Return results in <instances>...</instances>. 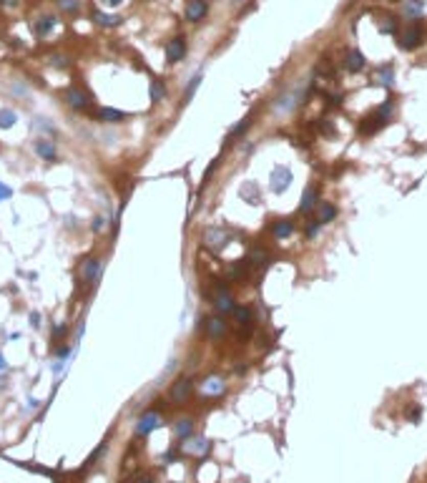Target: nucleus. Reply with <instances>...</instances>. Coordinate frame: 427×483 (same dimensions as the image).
<instances>
[{
    "mask_svg": "<svg viewBox=\"0 0 427 483\" xmlns=\"http://www.w3.org/2000/svg\"><path fill=\"white\" fill-rule=\"evenodd\" d=\"M390 114H392V101H387L377 114H372L369 119H365V123L360 126V131L362 134H374V131H379L385 123H387V119H390Z\"/></svg>",
    "mask_w": 427,
    "mask_h": 483,
    "instance_id": "nucleus-1",
    "label": "nucleus"
},
{
    "mask_svg": "<svg viewBox=\"0 0 427 483\" xmlns=\"http://www.w3.org/2000/svg\"><path fill=\"white\" fill-rule=\"evenodd\" d=\"M226 242H229V232H224V229L209 227V229L204 232V244H206L209 249H214V252H221V249L226 247Z\"/></svg>",
    "mask_w": 427,
    "mask_h": 483,
    "instance_id": "nucleus-2",
    "label": "nucleus"
},
{
    "mask_svg": "<svg viewBox=\"0 0 427 483\" xmlns=\"http://www.w3.org/2000/svg\"><path fill=\"white\" fill-rule=\"evenodd\" d=\"M161 425V415L158 413H153V410H149V413H144L141 418H138V423H136V435H149L151 430H156Z\"/></svg>",
    "mask_w": 427,
    "mask_h": 483,
    "instance_id": "nucleus-3",
    "label": "nucleus"
},
{
    "mask_svg": "<svg viewBox=\"0 0 427 483\" xmlns=\"http://www.w3.org/2000/svg\"><path fill=\"white\" fill-rule=\"evenodd\" d=\"M211 302L216 304V310H219V312H224V315H229V312L236 307V304H234V297H231V295H229L224 287H216V290H214V292H211Z\"/></svg>",
    "mask_w": 427,
    "mask_h": 483,
    "instance_id": "nucleus-4",
    "label": "nucleus"
},
{
    "mask_svg": "<svg viewBox=\"0 0 427 483\" xmlns=\"http://www.w3.org/2000/svg\"><path fill=\"white\" fill-rule=\"evenodd\" d=\"M289 184H292V171L287 166H276L274 171H272V191L281 194Z\"/></svg>",
    "mask_w": 427,
    "mask_h": 483,
    "instance_id": "nucleus-5",
    "label": "nucleus"
},
{
    "mask_svg": "<svg viewBox=\"0 0 427 483\" xmlns=\"http://www.w3.org/2000/svg\"><path fill=\"white\" fill-rule=\"evenodd\" d=\"M183 56H186V40L183 38H174V40L166 43V58H169V63H179V60H183Z\"/></svg>",
    "mask_w": 427,
    "mask_h": 483,
    "instance_id": "nucleus-6",
    "label": "nucleus"
},
{
    "mask_svg": "<svg viewBox=\"0 0 427 483\" xmlns=\"http://www.w3.org/2000/svg\"><path fill=\"white\" fill-rule=\"evenodd\" d=\"M420 43H422V28H420V26H417V28L410 26V28L399 35V46L407 48V51H410V48H417Z\"/></svg>",
    "mask_w": 427,
    "mask_h": 483,
    "instance_id": "nucleus-7",
    "label": "nucleus"
},
{
    "mask_svg": "<svg viewBox=\"0 0 427 483\" xmlns=\"http://www.w3.org/2000/svg\"><path fill=\"white\" fill-rule=\"evenodd\" d=\"M191 390H194V383H191L188 378H179V380L174 383V388H171V400H174V403H183V400L191 395Z\"/></svg>",
    "mask_w": 427,
    "mask_h": 483,
    "instance_id": "nucleus-8",
    "label": "nucleus"
},
{
    "mask_svg": "<svg viewBox=\"0 0 427 483\" xmlns=\"http://www.w3.org/2000/svg\"><path fill=\"white\" fill-rule=\"evenodd\" d=\"M81 277H83V282L96 284V282H98V277H101V262H98L96 257L86 259V262H83V267H81Z\"/></svg>",
    "mask_w": 427,
    "mask_h": 483,
    "instance_id": "nucleus-9",
    "label": "nucleus"
},
{
    "mask_svg": "<svg viewBox=\"0 0 427 483\" xmlns=\"http://www.w3.org/2000/svg\"><path fill=\"white\" fill-rule=\"evenodd\" d=\"M63 98H65V103H68L70 108H78V111L88 106V96H86L81 89H65Z\"/></svg>",
    "mask_w": 427,
    "mask_h": 483,
    "instance_id": "nucleus-10",
    "label": "nucleus"
},
{
    "mask_svg": "<svg viewBox=\"0 0 427 483\" xmlns=\"http://www.w3.org/2000/svg\"><path fill=\"white\" fill-rule=\"evenodd\" d=\"M206 10H209L206 0H191V3L186 5V20L196 23V20H201V18L206 15Z\"/></svg>",
    "mask_w": 427,
    "mask_h": 483,
    "instance_id": "nucleus-11",
    "label": "nucleus"
},
{
    "mask_svg": "<svg viewBox=\"0 0 427 483\" xmlns=\"http://www.w3.org/2000/svg\"><path fill=\"white\" fill-rule=\"evenodd\" d=\"M35 153H38L40 159H45V161H56V156H58L53 141H51V139H43V136L35 141Z\"/></svg>",
    "mask_w": 427,
    "mask_h": 483,
    "instance_id": "nucleus-12",
    "label": "nucleus"
},
{
    "mask_svg": "<svg viewBox=\"0 0 427 483\" xmlns=\"http://www.w3.org/2000/svg\"><path fill=\"white\" fill-rule=\"evenodd\" d=\"M224 390H226V385H224V380L216 378V375L206 378V380L201 383V392H204V395H224Z\"/></svg>",
    "mask_w": 427,
    "mask_h": 483,
    "instance_id": "nucleus-13",
    "label": "nucleus"
},
{
    "mask_svg": "<svg viewBox=\"0 0 427 483\" xmlns=\"http://www.w3.org/2000/svg\"><path fill=\"white\" fill-rule=\"evenodd\" d=\"M206 335H209L211 340L224 337V335H226V322H224L221 317H209V320H206Z\"/></svg>",
    "mask_w": 427,
    "mask_h": 483,
    "instance_id": "nucleus-14",
    "label": "nucleus"
},
{
    "mask_svg": "<svg viewBox=\"0 0 427 483\" xmlns=\"http://www.w3.org/2000/svg\"><path fill=\"white\" fill-rule=\"evenodd\" d=\"M56 23H58V20H56L53 15H43V18H38V20H35V35H38V38H45L51 30L56 28Z\"/></svg>",
    "mask_w": 427,
    "mask_h": 483,
    "instance_id": "nucleus-15",
    "label": "nucleus"
},
{
    "mask_svg": "<svg viewBox=\"0 0 427 483\" xmlns=\"http://www.w3.org/2000/svg\"><path fill=\"white\" fill-rule=\"evenodd\" d=\"M186 453H199V455H204V453L209 451V441L206 438H191V441H186L181 446Z\"/></svg>",
    "mask_w": 427,
    "mask_h": 483,
    "instance_id": "nucleus-16",
    "label": "nucleus"
},
{
    "mask_svg": "<svg viewBox=\"0 0 427 483\" xmlns=\"http://www.w3.org/2000/svg\"><path fill=\"white\" fill-rule=\"evenodd\" d=\"M249 126H251V116H246L244 121H239L231 131H229V136H226V144H231V141H236L239 136H244L246 131H249Z\"/></svg>",
    "mask_w": 427,
    "mask_h": 483,
    "instance_id": "nucleus-17",
    "label": "nucleus"
},
{
    "mask_svg": "<svg viewBox=\"0 0 427 483\" xmlns=\"http://www.w3.org/2000/svg\"><path fill=\"white\" fill-rule=\"evenodd\" d=\"M93 20H96L98 26H106V28H113V26L121 23L118 15H108V13H101V10H93Z\"/></svg>",
    "mask_w": 427,
    "mask_h": 483,
    "instance_id": "nucleus-18",
    "label": "nucleus"
},
{
    "mask_svg": "<svg viewBox=\"0 0 427 483\" xmlns=\"http://www.w3.org/2000/svg\"><path fill=\"white\" fill-rule=\"evenodd\" d=\"M98 116H101V121H108V123H118V121L128 119V114L116 111V108H101V111H98Z\"/></svg>",
    "mask_w": 427,
    "mask_h": 483,
    "instance_id": "nucleus-19",
    "label": "nucleus"
},
{
    "mask_svg": "<svg viewBox=\"0 0 427 483\" xmlns=\"http://www.w3.org/2000/svg\"><path fill=\"white\" fill-rule=\"evenodd\" d=\"M337 216V209H335V204H329V202H322L319 204V224H327V222H332Z\"/></svg>",
    "mask_w": 427,
    "mask_h": 483,
    "instance_id": "nucleus-20",
    "label": "nucleus"
},
{
    "mask_svg": "<svg viewBox=\"0 0 427 483\" xmlns=\"http://www.w3.org/2000/svg\"><path fill=\"white\" fill-rule=\"evenodd\" d=\"M242 196H244V202H249V204H256V202H259V189H256L254 181H246L244 186H242Z\"/></svg>",
    "mask_w": 427,
    "mask_h": 483,
    "instance_id": "nucleus-21",
    "label": "nucleus"
},
{
    "mask_svg": "<svg viewBox=\"0 0 427 483\" xmlns=\"http://www.w3.org/2000/svg\"><path fill=\"white\" fill-rule=\"evenodd\" d=\"M294 232V224L289 222V219H281V222H276L274 224V237L276 239H284V237H289Z\"/></svg>",
    "mask_w": 427,
    "mask_h": 483,
    "instance_id": "nucleus-22",
    "label": "nucleus"
},
{
    "mask_svg": "<svg viewBox=\"0 0 427 483\" xmlns=\"http://www.w3.org/2000/svg\"><path fill=\"white\" fill-rule=\"evenodd\" d=\"M314 204H317V189H314V186H309L304 194H302V204H299V209L309 211V209H314Z\"/></svg>",
    "mask_w": 427,
    "mask_h": 483,
    "instance_id": "nucleus-23",
    "label": "nucleus"
},
{
    "mask_svg": "<svg viewBox=\"0 0 427 483\" xmlns=\"http://www.w3.org/2000/svg\"><path fill=\"white\" fill-rule=\"evenodd\" d=\"M347 68H349V71H354V73H357V71H362V68H365V58H362V53L349 51V53H347Z\"/></svg>",
    "mask_w": 427,
    "mask_h": 483,
    "instance_id": "nucleus-24",
    "label": "nucleus"
},
{
    "mask_svg": "<svg viewBox=\"0 0 427 483\" xmlns=\"http://www.w3.org/2000/svg\"><path fill=\"white\" fill-rule=\"evenodd\" d=\"M231 315L236 317L239 325H249V322H251V310H249V307H242V304H239V307L231 310Z\"/></svg>",
    "mask_w": 427,
    "mask_h": 483,
    "instance_id": "nucleus-25",
    "label": "nucleus"
},
{
    "mask_svg": "<svg viewBox=\"0 0 427 483\" xmlns=\"http://www.w3.org/2000/svg\"><path fill=\"white\" fill-rule=\"evenodd\" d=\"M201 78H204V73H201V71L191 76V81L186 83V91H183V98H191V96L196 93V89H199V83H201Z\"/></svg>",
    "mask_w": 427,
    "mask_h": 483,
    "instance_id": "nucleus-26",
    "label": "nucleus"
},
{
    "mask_svg": "<svg viewBox=\"0 0 427 483\" xmlns=\"http://www.w3.org/2000/svg\"><path fill=\"white\" fill-rule=\"evenodd\" d=\"M377 81L382 83V86H392V81H395V71L387 65V68H379L377 71Z\"/></svg>",
    "mask_w": 427,
    "mask_h": 483,
    "instance_id": "nucleus-27",
    "label": "nucleus"
},
{
    "mask_svg": "<svg viewBox=\"0 0 427 483\" xmlns=\"http://www.w3.org/2000/svg\"><path fill=\"white\" fill-rule=\"evenodd\" d=\"M15 121H18L15 111H10V108H3V111H0V128H10Z\"/></svg>",
    "mask_w": 427,
    "mask_h": 483,
    "instance_id": "nucleus-28",
    "label": "nucleus"
},
{
    "mask_svg": "<svg viewBox=\"0 0 427 483\" xmlns=\"http://www.w3.org/2000/svg\"><path fill=\"white\" fill-rule=\"evenodd\" d=\"M166 98V86H163V81H153L151 83V101H163Z\"/></svg>",
    "mask_w": 427,
    "mask_h": 483,
    "instance_id": "nucleus-29",
    "label": "nucleus"
},
{
    "mask_svg": "<svg viewBox=\"0 0 427 483\" xmlns=\"http://www.w3.org/2000/svg\"><path fill=\"white\" fill-rule=\"evenodd\" d=\"M244 272H246L244 270V262H236V265H229L224 274H226L229 279H242V277H244Z\"/></svg>",
    "mask_w": 427,
    "mask_h": 483,
    "instance_id": "nucleus-30",
    "label": "nucleus"
},
{
    "mask_svg": "<svg viewBox=\"0 0 427 483\" xmlns=\"http://www.w3.org/2000/svg\"><path fill=\"white\" fill-rule=\"evenodd\" d=\"M267 252L264 249H254L251 254H249V265H254V267H262V265H267Z\"/></svg>",
    "mask_w": 427,
    "mask_h": 483,
    "instance_id": "nucleus-31",
    "label": "nucleus"
},
{
    "mask_svg": "<svg viewBox=\"0 0 427 483\" xmlns=\"http://www.w3.org/2000/svg\"><path fill=\"white\" fill-rule=\"evenodd\" d=\"M191 430H194V423L188 421V418L176 423V435H179V438H188V435H191Z\"/></svg>",
    "mask_w": 427,
    "mask_h": 483,
    "instance_id": "nucleus-32",
    "label": "nucleus"
},
{
    "mask_svg": "<svg viewBox=\"0 0 427 483\" xmlns=\"http://www.w3.org/2000/svg\"><path fill=\"white\" fill-rule=\"evenodd\" d=\"M407 13H410V15H420V13H422V3H410V5H407Z\"/></svg>",
    "mask_w": 427,
    "mask_h": 483,
    "instance_id": "nucleus-33",
    "label": "nucleus"
},
{
    "mask_svg": "<svg viewBox=\"0 0 427 483\" xmlns=\"http://www.w3.org/2000/svg\"><path fill=\"white\" fill-rule=\"evenodd\" d=\"M10 196H13V189L5 186V184L0 181V202H3V199H10Z\"/></svg>",
    "mask_w": 427,
    "mask_h": 483,
    "instance_id": "nucleus-34",
    "label": "nucleus"
},
{
    "mask_svg": "<svg viewBox=\"0 0 427 483\" xmlns=\"http://www.w3.org/2000/svg\"><path fill=\"white\" fill-rule=\"evenodd\" d=\"M103 227H106V219H103V216H96V219H93V232H101Z\"/></svg>",
    "mask_w": 427,
    "mask_h": 483,
    "instance_id": "nucleus-35",
    "label": "nucleus"
},
{
    "mask_svg": "<svg viewBox=\"0 0 427 483\" xmlns=\"http://www.w3.org/2000/svg\"><path fill=\"white\" fill-rule=\"evenodd\" d=\"M61 8L63 10H76L78 3H76V0H61Z\"/></svg>",
    "mask_w": 427,
    "mask_h": 483,
    "instance_id": "nucleus-36",
    "label": "nucleus"
},
{
    "mask_svg": "<svg viewBox=\"0 0 427 483\" xmlns=\"http://www.w3.org/2000/svg\"><path fill=\"white\" fill-rule=\"evenodd\" d=\"M317 229H319V222H312V224H309V229H306V234H309V237H314V234H317Z\"/></svg>",
    "mask_w": 427,
    "mask_h": 483,
    "instance_id": "nucleus-37",
    "label": "nucleus"
},
{
    "mask_svg": "<svg viewBox=\"0 0 427 483\" xmlns=\"http://www.w3.org/2000/svg\"><path fill=\"white\" fill-rule=\"evenodd\" d=\"M53 63H56L58 68H65V65H68V58H61V56H56V58H53Z\"/></svg>",
    "mask_w": 427,
    "mask_h": 483,
    "instance_id": "nucleus-38",
    "label": "nucleus"
},
{
    "mask_svg": "<svg viewBox=\"0 0 427 483\" xmlns=\"http://www.w3.org/2000/svg\"><path fill=\"white\" fill-rule=\"evenodd\" d=\"M103 5H108V8H116V5H121L123 0H101Z\"/></svg>",
    "mask_w": 427,
    "mask_h": 483,
    "instance_id": "nucleus-39",
    "label": "nucleus"
},
{
    "mask_svg": "<svg viewBox=\"0 0 427 483\" xmlns=\"http://www.w3.org/2000/svg\"><path fill=\"white\" fill-rule=\"evenodd\" d=\"M0 5H5V8H15L18 0H0Z\"/></svg>",
    "mask_w": 427,
    "mask_h": 483,
    "instance_id": "nucleus-40",
    "label": "nucleus"
},
{
    "mask_svg": "<svg viewBox=\"0 0 427 483\" xmlns=\"http://www.w3.org/2000/svg\"><path fill=\"white\" fill-rule=\"evenodd\" d=\"M31 320H33V327H40V322H38V320H40V317H38V312H33Z\"/></svg>",
    "mask_w": 427,
    "mask_h": 483,
    "instance_id": "nucleus-41",
    "label": "nucleus"
},
{
    "mask_svg": "<svg viewBox=\"0 0 427 483\" xmlns=\"http://www.w3.org/2000/svg\"><path fill=\"white\" fill-rule=\"evenodd\" d=\"M5 367H8V362H5V358H3V355H0V372H3V370H5Z\"/></svg>",
    "mask_w": 427,
    "mask_h": 483,
    "instance_id": "nucleus-42",
    "label": "nucleus"
},
{
    "mask_svg": "<svg viewBox=\"0 0 427 483\" xmlns=\"http://www.w3.org/2000/svg\"><path fill=\"white\" fill-rule=\"evenodd\" d=\"M138 483H151V481H138Z\"/></svg>",
    "mask_w": 427,
    "mask_h": 483,
    "instance_id": "nucleus-43",
    "label": "nucleus"
}]
</instances>
